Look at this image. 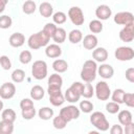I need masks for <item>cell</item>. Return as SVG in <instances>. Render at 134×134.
Instances as JSON below:
<instances>
[{
  "label": "cell",
  "instance_id": "obj_20",
  "mask_svg": "<svg viewBox=\"0 0 134 134\" xmlns=\"http://www.w3.org/2000/svg\"><path fill=\"white\" fill-rule=\"evenodd\" d=\"M8 43L12 47H15V48L21 47L25 43V37L22 32H14L10 35L8 39Z\"/></svg>",
  "mask_w": 134,
  "mask_h": 134
},
{
  "label": "cell",
  "instance_id": "obj_44",
  "mask_svg": "<svg viewBox=\"0 0 134 134\" xmlns=\"http://www.w3.org/2000/svg\"><path fill=\"white\" fill-rule=\"evenodd\" d=\"M124 104H126V106H128L130 108H134V93H131V92L127 93L126 92Z\"/></svg>",
  "mask_w": 134,
  "mask_h": 134
},
{
  "label": "cell",
  "instance_id": "obj_23",
  "mask_svg": "<svg viewBox=\"0 0 134 134\" xmlns=\"http://www.w3.org/2000/svg\"><path fill=\"white\" fill-rule=\"evenodd\" d=\"M52 69L55 72H58V73H63V72L67 71V69H68V63L65 60L57 59L52 63Z\"/></svg>",
  "mask_w": 134,
  "mask_h": 134
},
{
  "label": "cell",
  "instance_id": "obj_12",
  "mask_svg": "<svg viewBox=\"0 0 134 134\" xmlns=\"http://www.w3.org/2000/svg\"><path fill=\"white\" fill-rule=\"evenodd\" d=\"M47 84H48L47 91H50V90H61L62 86H63V79H62V76L58 72L57 73H52V74H50Z\"/></svg>",
  "mask_w": 134,
  "mask_h": 134
},
{
  "label": "cell",
  "instance_id": "obj_10",
  "mask_svg": "<svg viewBox=\"0 0 134 134\" xmlns=\"http://www.w3.org/2000/svg\"><path fill=\"white\" fill-rule=\"evenodd\" d=\"M16 94V86L12 82H6L0 87V96L2 99H10Z\"/></svg>",
  "mask_w": 134,
  "mask_h": 134
},
{
  "label": "cell",
  "instance_id": "obj_16",
  "mask_svg": "<svg viewBox=\"0 0 134 134\" xmlns=\"http://www.w3.org/2000/svg\"><path fill=\"white\" fill-rule=\"evenodd\" d=\"M97 73L100 77H103L104 80H109L113 76L114 74V69L110 64H106L103 63L100 64V66L97 68Z\"/></svg>",
  "mask_w": 134,
  "mask_h": 134
},
{
  "label": "cell",
  "instance_id": "obj_38",
  "mask_svg": "<svg viewBox=\"0 0 134 134\" xmlns=\"http://www.w3.org/2000/svg\"><path fill=\"white\" fill-rule=\"evenodd\" d=\"M94 94H95V90H94L92 84L89 83V82H86L85 88H84V92H83L82 96L85 97V98H91Z\"/></svg>",
  "mask_w": 134,
  "mask_h": 134
},
{
  "label": "cell",
  "instance_id": "obj_33",
  "mask_svg": "<svg viewBox=\"0 0 134 134\" xmlns=\"http://www.w3.org/2000/svg\"><path fill=\"white\" fill-rule=\"evenodd\" d=\"M10 77H12V81H13L14 83H16V84L22 83V82L24 81V79H25V72H24V70L19 69V68H18V69H15V70L12 72Z\"/></svg>",
  "mask_w": 134,
  "mask_h": 134
},
{
  "label": "cell",
  "instance_id": "obj_50",
  "mask_svg": "<svg viewBox=\"0 0 134 134\" xmlns=\"http://www.w3.org/2000/svg\"><path fill=\"white\" fill-rule=\"evenodd\" d=\"M133 27H134V23H133Z\"/></svg>",
  "mask_w": 134,
  "mask_h": 134
},
{
  "label": "cell",
  "instance_id": "obj_17",
  "mask_svg": "<svg viewBox=\"0 0 134 134\" xmlns=\"http://www.w3.org/2000/svg\"><path fill=\"white\" fill-rule=\"evenodd\" d=\"M45 54H46V57H48L50 59L60 58L61 54H62V48L57 43H54V44H48L46 46V48H45Z\"/></svg>",
  "mask_w": 134,
  "mask_h": 134
},
{
  "label": "cell",
  "instance_id": "obj_31",
  "mask_svg": "<svg viewBox=\"0 0 134 134\" xmlns=\"http://www.w3.org/2000/svg\"><path fill=\"white\" fill-rule=\"evenodd\" d=\"M67 124H68V121L60 114L58 116L53 117V119H52V126L57 130H63L67 126Z\"/></svg>",
  "mask_w": 134,
  "mask_h": 134
},
{
  "label": "cell",
  "instance_id": "obj_9",
  "mask_svg": "<svg viewBox=\"0 0 134 134\" xmlns=\"http://www.w3.org/2000/svg\"><path fill=\"white\" fill-rule=\"evenodd\" d=\"M114 22L117 25H129L134 23V15L131 12H119L114 16Z\"/></svg>",
  "mask_w": 134,
  "mask_h": 134
},
{
  "label": "cell",
  "instance_id": "obj_42",
  "mask_svg": "<svg viewBox=\"0 0 134 134\" xmlns=\"http://www.w3.org/2000/svg\"><path fill=\"white\" fill-rule=\"evenodd\" d=\"M119 104L115 103V102H109L106 104V111L110 114H116L119 112Z\"/></svg>",
  "mask_w": 134,
  "mask_h": 134
},
{
  "label": "cell",
  "instance_id": "obj_1",
  "mask_svg": "<svg viewBox=\"0 0 134 134\" xmlns=\"http://www.w3.org/2000/svg\"><path fill=\"white\" fill-rule=\"evenodd\" d=\"M97 65L94 60H87L83 64L82 70H81V79L86 83H92L96 79L97 74Z\"/></svg>",
  "mask_w": 134,
  "mask_h": 134
},
{
  "label": "cell",
  "instance_id": "obj_8",
  "mask_svg": "<svg viewBox=\"0 0 134 134\" xmlns=\"http://www.w3.org/2000/svg\"><path fill=\"white\" fill-rule=\"evenodd\" d=\"M80 114H81L80 108H77L74 105H69V106L63 107L60 110V115H62L68 122L71 121V120H73V119L79 118L80 117Z\"/></svg>",
  "mask_w": 134,
  "mask_h": 134
},
{
  "label": "cell",
  "instance_id": "obj_30",
  "mask_svg": "<svg viewBox=\"0 0 134 134\" xmlns=\"http://www.w3.org/2000/svg\"><path fill=\"white\" fill-rule=\"evenodd\" d=\"M36 9H37V4L32 0H26L22 5V10L25 15H31L36 12Z\"/></svg>",
  "mask_w": 134,
  "mask_h": 134
},
{
  "label": "cell",
  "instance_id": "obj_39",
  "mask_svg": "<svg viewBox=\"0 0 134 134\" xmlns=\"http://www.w3.org/2000/svg\"><path fill=\"white\" fill-rule=\"evenodd\" d=\"M13 24V20H12V17L8 16V15H2L0 17V27L2 29H6V28H9Z\"/></svg>",
  "mask_w": 134,
  "mask_h": 134
},
{
  "label": "cell",
  "instance_id": "obj_47",
  "mask_svg": "<svg viewBox=\"0 0 134 134\" xmlns=\"http://www.w3.org/2000/svg\"><path fill=\"white\" fill-rule=\"evenodd\" d=\"M110 133H111V134H122V133H124V129L121 128L120 125L115 124V125H113V126L111 127Z\"/></svg>",
  "mask_w": 134,
  "mask_h": 134
},
{
  "label": "cell",
  "instance_id": "obj_13",
  "mask_svg": "<svg viewBox=\"0 0 134 134\" xmlns=\"http://www.w3.org/2000/svg\"><path fill=\"white\" fill-rule=\"evenodd\" d=\"M119 39L122 42H132L134 40V27H133V23L124 26L120 31H119Z\"/></svg>",
  "mask_w": 134,
  "mask_h": 134
},
{
  "label": "cell",
  "instance_id": "obj_35",
  "mask_svg": "<svg viewBox=\"0 0 134 134\" xmlns=\"http://www.w3.org/2000/svg\"><path fill=\"white\" fill-rule=\"evenodd\" d=\"M31 60H32V54L29 50H23V51L20 52V54H19L20 63H22L24 65H27L31 62Z\"/></svg>",
  "mask_w": 134,
  "mask_h": 134
},
{
  "label": "cell",
  "instance_id": "obj_46",
  "mask_svg": "<svg viewBox=\"0 0 134 134\" xmlns=\"http://www.w3.org/2000/svg\"><path fill=\"white\" fill-rule=\"evenodd\" d=\"M125 76L127 79L128 82L130 83H134V67H130L126 70L125 72Z\"/></svg>",
  "mask_w": 134,
  "mask_h": 134
},
{
  "label": "cell",
  "instance_id": "obj_29",
  "mask_svg": "<svg viewBox=\"0 0 134 134\" xmlns=\"http://www.w3.org/2000/svg\"><path fill=\"white\" fill-rule=\"evenodd\" d=\"M125 94H126V92H125L124 89L117 88V89H115V90L111 93V98H112L113 102H115V103L121 105V104H124V102H125Z\"/></svg>",
  "mask_w": 134,
  "mask_h": 134
},
{
  "label": "cell",
  "instance_id": "obj_15",
  "mask_svg": "<svg viewBox=\"0 0 134 134\" xmlns=\"http://www.w3.org/2000/svg\"><path fill=\"white\" fill-rule=\"evenodd\" d=\"M83 46L85 49L87 50H93L94 48L97 47V44H98V40H97V37L93 34H89V35H86L84 38H83Z\"/></svg>",
  "mask_w": 134,
  "mask_h": 134
},
{
  "label": "cell",
  "instance_id": "obj_26",
  "mask_svg": "<svg viewBox=\"0 0 134 134\" xmlns=\"http://www.w3.org/2000/svg\"><path fill=\"white\" fill-rule=\"evenodd\" d=\"M53 109H51L50 107H42L38 111V115L42 120H49L53 117Z\"/></svg>",
  "mask_w": 134,
  "mask_h": 134
},
{
  "label": "cell",
  "instance_id": "obj_21",
  "mask_svg": "<svg viewBox=\"0 0 134 134\" xmlns=\"http://www.w3.org/2000/svg\"><path fill=\"white\" fill-rule=\"evenodd\" d=\"M40 15L44 18H50L53 15V7L49 2H42L39 6Z\"/></svg>",
  "mask_w": 134,
  "mask_h": 134
},
{
  "label": "cell",
  "instance_id": "obj_25",
  "mask_svg": "<svg viewBox=\"0 0 134 134\" xmlns=\"http://www.w3.org/2000/svg\"><path fill=\"white\" fill-rule=\"evenodd\" d=\"M68 40L72 44H77L83 41V32L80 29H72L68 34Z\"/></svg>",
  "mask_w": 134,
  "mask_h": 134
},
{
  "label": "cell",
  "instance_id": "obj_4",
  "mask_svg": "<svg viewBox=\"0 0 134 134\" xmlns=\"http://www.w3.org/2000/svg\"><path fill=\"white\" fill-rule=\"evenodd\" d=\"M47 64L45 61L43 60H38V61H35L32 66H31V75L40 81V80H44L46 76H47Z\"/></svg>",
  "mask_w": 134,
  "mask_h": 134
},
{
  "label": "cell",
  "instance_id": "obj_40",
  "mask_svg": "<svg viewBox=\"0 0 134 134\" xmlns=\"http://www.w3.org/2000/svg\"><path fill=\"white\" fill-rule=\"evenodd\" d=\"M79 108L84 113H91L93 108H94V106L90 100H82L80 103V107Z\"/></svg>",
  "mask_w": 134,
  "mask_h": 134
},
{
  "label": "cell",
  "instance_id": "obj_27",
  "mask_svg": "<svg viewBox=\"0 0 134 134\" xmlns=\"http://www.w3.org/2000/svg\"><path fill=\"white\" fill-rule=\"evenodd\" d=\"M66 38H67L66 30H65L64 28H62V27H58L57 30H55V32H54V35H53V37H52L51 39H52L57 44H62V43L65 42Z\"/></svg>",
  "mask_w": 134,
  "mask_h": 134
},
{
  "label": "cell",
  "instance_id": "obj_18",
  "mask_svg": "<svg viewBox=\"0 0 134 134\" xmlns=\"http://www.w3.org/2000/svg\"><path fill=\"white\" fill-rule=\"evenodd\" d=\"M64 95H65L66 100H67V102H69V103H71V104H73V103H77V102L80 100L81 96H82L81 92H80V91H77V90H76L72 85H71L68 89H66V91H65Z\"/></svg>",
  "mask_w": 134,
  "mask_h": 134
},
{
  "label": "cell",
  "instance_id": "obj_2",
  "mask_svg": "<svg viewBox=\"0 0 134 134\" xmlns=\"http://www.w3.org/2000/svg\"><path fill=\"white\" fill-rule=\"evenodd\" d=\"M49 40H50V38L43 30H40V31L31 35L28 38L27 45H28V47L30 49L37 50V49H40L41 47L47 46L48 43H49Z\"/></svg>",
  "mask_w": 134,
  "mask_h": 134
},
{
  "label": "cell",
  "instance_id": "obj_37",
  "mask_svg": "<svg viewBox=\"0 0 134 134\" xmlns=\"http://www.w3.org/2000/svg\"><path fill=\"white\" fill-rule=\"evenodd\" d=\"M21 114H22V117L26 120H30L31 118L35 117V115L37 114V111L35 109V106L34 107H30V108H26V109H21Z\"/></svg>",
  "mask_w": 134,
  "mask_h": 134
},
{
  "label": "cell",
  "instance_id": "obj_19",
  "mask_svg": "<svg viewBox=\"0 0 134 134\" xmlns=\"http://www.w3.org/2000/svg\"><path fill=\"white\" fill-rule=\"evenodd\" d=\"M108 51L104 47H96L92 50V58L95 62L98 63H105L108 59Z\"/></svg>",
  "mask_w": 134,
  "mask_h": 134
},
{
  "label": "cell",
  "instance_id": "obj_6",
  "mask_svg": "<svg viewBox=\"0 0 134 134\" xmlns=\"http://www.w3.org/2000/svg\"><path fill=\"white\" fill-rule=\"evenodd\" d=\"M114 55L116 60L121 62L131 61L132 59H134V49L129 46H120L115 49Z\"/></svg>",
  "mask_w": 134,
  "mask_h": 134
},
{
  "label": "cell",
  "instance_id": "obj_32",
  "mask_svg": "<svg viewBox=\"0 0 134 134\" xmlns=\"http://www.w3.org/2000/svg\"><path fill=\"white\" fill-rule=\"evenodd\" d=\"M103 28H104V25H103L102 21L98 20V19L92 20L89 23V30L92 34H99V32L103 31Z\"/></svg>",
  "mask_w": 134,
  "mask_h": 134
},
{
  "label": "cell",
  "instance_id": "obj_43",
  "mask_svg": "<svg viewBox=\"0 0 134 134\" xmlns=\"http://www.w3.org/2000/svg\"><path fill=\"white\" fill-rule=\"evenodd\" d=\"M0 65L2 67V69L4 70H9L12 68V61L7 55H1L0 57Z\"/></svg>",
  "mask_w": 134,
  "mask_h": 134
},
{
  "label": "cell",
  "instance_id": "obj_5",
  "mask_svg": "<svg viewBox=\"0 0 134 134\" xmlns=\"http://www.w3.org/2000/svg\"><path fill=\"white\" fill-rule=\"evenodd\" d=\"M94 90H95V96L98 100H108L112 93L110 86L105 81L97 82Z\"/></svg>",
  "mask_w": 134,
  "mask_h": 134
},
{
  "label": "cell",
  "instance_id": "obj_45",
  "mask_svg": "<svg viewBox=\"0 0 134 134\" xmlns=\"http://www.w3.org/2000/svg\"><path fill=\"white\" fill-rule=\"evenodd\" d=\"M30 107H34V102H32V98H23L21 102H20V108L21 109H26V108H30Z\"/></svg>",
  "mask_w": 134,
  "mask_h": 134
},
{
  "label": "cell",
  "instance_id": "obj_22",
  "mask_svg": "<svg viewBox=\"0 0 134 134\" xmlns=\"http://www.w3.org/2000/svg\"><path fill=\"white\" fill-rule=\"evenodd\" d=\"M117 118L121 126H126L132 121V113L129 110H119Z\"/></svg>",
  "mask_w": 134,
  "mask_h": 134
},
{
  "label": "cell",
  "instance_id": "obj_28",
  "mask_svg": "<svg viewBox=\"0 0 134 134\" xmlns=\"http://www.w3.org/2000/svg\"><path fill=\"white\" fill-rule=\"evenodd\" d=\"M14 132V121L1 119L0 121V133L1 134H12Z\"/></svg>",
  "mask_w": 134,
  "mask_h": 134
},
{
  "label": "cell",
  "instance_id": "obj_24",
  "mask_svg": "<svg viewBox=\"0 0 134 134\" xmlns=\"http://www.w3.org/2000/svg\"><path fill=\"white\" fill-rule=\"evenodd\" d=\"M45 95V91L43 89V87H41L40 85H35L31 87L30 89V97L34 100H40L44 97Z\"/></svg>",
  "mask_w": 134,
  "mask_h": 134
},
{
  "label": "cell",
  "instance_id": "obj_14",
  "mask_svg": "<svg viewBox=\"0 0 134 134\" xmlns=\"http://www.w3.org/2000/svg\"><path fill=\"white\" fill-rule=\"evenodd\" d=\"M112 15V9L107 4H100L95 8V16L98 20L105 21L108 20Z\"/></svg>",
  "mask_w": 134,
  "mask_h": 134
},
{
  "label": "cell",
  "instance_id": "obj_11",
  "mask_svg": "<svg viewBox=\"0 0 134 134\" xmlns=\"http://www.w3.org/2000/svg\"><path fill=\"white\" fill-rule=\"evenodd\" d=\"M48 95H49V102L52 106L54 107H60L64 104V102L66 100L65 95L62 93V90H50L47 91Z\"/></svg>",
  "mask_w": 134,
  "mask_h": 134
},
{
  "label": "cell",
  "instance_id": "obj_48",
  "mask_svg": "<svg viewBox=\"0 0 134 134\" xmlns=\"http://www.w3.org/2000/svg\"><path fill=\"white\" fill-rule=\"evenodd\" d=\"M124 132L126 134H134V122L131 121L130 124L126 125L124 128Z\"/></svg>",
  "mask_w": 134,
  "mask_h": 134
},
{
  "label": "cell",
  "instance_id": "obj_49",
  "mask_svg": "<svg viewBox=\"0 0 134 134\" xmlns=\"http://www.w3.org/2000/svg\"><path fill=\"white\" fill-rule=\"evenodd\" d=\"M1 2V7H0V13H3V10L5 9V6H6V3L8 2V0H0Z\"/></svg>",
  "mask_w": 134,
  "mask_h": 134
},
{
  "label": "cell",
  "instance_id": "obj_7",
  "mask_svg": "<svg viewBox=\"0 0 134 134\" xmlns=\"http://www.w3.org/2000/svg\"><path fill=\"white\" fill-rule=\"evenodd\" d=\"M68 18L70 19L72 24L77 25V26L83 25L84 22H85L84 13H83L82 8L79 7V6H71L68 9Z\"/></svg>",
  "mask_w": 134,
  "mask_h": 134
},
{
  "label": "cell",
  "instance_id": "obj_41",
  "mask_svg": "<svg viewBox=\"0 0 134 134\" xmlns=\"http://www.w3.org/2000/svg\"><path fill=\"white\" fill-rule=\"evenodd\" d=\"M57 28H58V27H57L55 23H46L42 30H43L49 38H52L53 35H54V32H55V30H57Z\"/></svg>",
  "mask_w": 134,
  "mask_h": 134
},
{
  "label": "cell",
  "instance_id": "obj_36",
  "mask_svg": "<svg viewBox=\"0 0 134 134\" xmlns=\"http://www.w3.org/2000/svg\"><path fill=\"white\" fill-rule=\"evenodd\" d=\"M52 20H53V23H55L58 25H61V24H64L66 22L67 16L63 12H55L52 15Z\"/></svg>",
  "mask_w": 134,
  "mask_h": 134
},
{
  "label": "cell",
  "instance_id": "obj_3",
  "mask_svg": "<svg viewBox=\"0 0 134 134\" xmlns=\"http://www.w3.org/2000/svg\"><path fill=\"white\" fill-rule=\"evenodd\" d=\"M90 122L95 129H97V131L106 132L107 130H109V121L106 115L100 111L92 112V114L90 115Z\"/></svg>",
  "mask_w": 134,
  "mask_h": 134
},
{
  "label": "cell",
  "instance_id": "obj_34",
  "mask_svg": "<svg viewBox=\"0 0 134 134\" xmlns=\"http://www.w3.org/2000/svg\"><path fill=\"white\" fill-rule=\"evenodd\" d=\"M16 117H17L16 112H15L13 109H10V108L4 109V110H2V112H1V119L9 120V121H15V120H16Z\"/></svg>",
  "mask_w": 134,
  "mask_h": 134
}]
</instances>
